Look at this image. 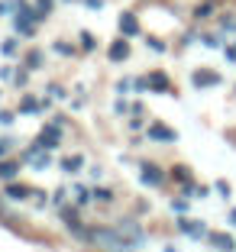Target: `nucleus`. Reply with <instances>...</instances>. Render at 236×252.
<instances>
[{"instance_id":"obj_5","label":"nucleus","mask_w":236,"mask_h":252,"mask_svg":"<svg viewBox=\"0 0 236 252\" xmlns=\"http://www.w3.org/2000/svg\"><path fill=\"white\" fill-rule=\"evenodd\" d=\"M198 88H214V84H220V74L217 71H194V78H191Z\"/></svg>"},{"instance_id":"obj_6","label":"nucleus","mask_w":236,"mask_h":252,"mask_svg":"<svg viewBox=\"0 0 236 252\" xmlns=\"http://www.w3.org/2000/svg\"><path fill=\"white\" fill-rule=\"evenodd\" d=\"M107 55H110V62H123L126 55H130V42H126V39H117V42L107 49Z\"/></svg>"},{"instance_id":"obj_4","label":"nucleus","mask_w":236,"mask_h":252,"mask_svg":"<svg viewBox=\"0 0 236 252\" xmlns=\"http://www.w3.org/2000/svg\"><path fill=\"white\" fill-rule=\"evenodd\" d=\"M55 142H59V126H49V129H42L36 139V149H55Z\"/></svg>"},{"instance_id":"obj_1","label":"nucleus","mask_w":236,"mask_h":252,"mask_svg":"<svg viewBox=\"0 0 236 252\" xmlns=\"http://www.w3.org/2000/svg\"><path fill=\"white\" fill-rule=\"evenodd\" d=\"M91 243H94L97 249H103V252H136V246L126 243L113 226H110V230H94V233H91Z\"/></svg>"},{"instance_id":"obj_11","label":"nucleus","mask_w":236,"mask_h":252,"mask_svg":"<svg viewBox=\"0 0 236 252\" xmlns=\"http://www.w3.org/2000/svg\"><path fill=\"white\" fill-rule=\"evenodd\" d=\"M178 226H181V233H188V236H204V226H201L198 220H181Z\"/></svg>"},{"instance_id":"obj_9","label":"nucleus","mask_w":236,"mask_h":252,"mask_svg":"<svg viewBox=\"0 0 236 252\" xmlns=\"http://www.w3.org/2000/svg\"><path fill=\"white\" fill-rule=\"evenodd\" d=\"M210 243H214L220 252H233V249H236L233 236H227V233H210Z\"/></svg>"},{"instance_id":"obj_19","label":"nucleus","mask_w":236,"mask_h":252,"mask_svg":"<svg viewBox=\"0 0 236 252\" xmlns=\"http://www.w3.org/2000/svg\"><path fill=\"white\" fill-rule=\"evenodd\" d=\"M3 152H7V142H0V156H3Z\"/></svg>"},{"instance_id":"obj_20","label":"nucleus","mask_w":236,"mask_h":252,"mask_svg":"<svg viewBox=\"0 0 236 252\" xmlns=\"http://www.w3.org/2000/svg\"><path fill=\"white\" fill-rule=\"evenodd\" d=\"M230 220H233V226H236V210H233V214H230Z\"/></svg>"},{"instance_id":"obj_8","label":"nucleus","mask_w":236,"mask_h":252,"mask_svg":"<svg viewBox=\"0 0 236 252\" xmlns=\"http://www.w3.org/2000/svg\"><path fill=\"white\" fill-rule=\"evenodd\" d=\"M120 32H123V36H136V32H139V23H136L133 13H123V16H120Z\"/></svg>"},{"instance_id":"obj_3","label":"nucleus","mask_w":236,"mask_h":252,"mask_svg":"<svg viewBox=\"0 0 236 252\" xmlns=\"http://www.w3.org/2000/svg\"><path fill=\"white\" fill-rule=\"evenodd\" d=\"M142 185H152V188H159L165 181V175H162V168H159V165H142Z\"/></svg>"},{"instance_id":"obj_14","label":"nucleus","mask_w":236,"mask_h":252,"mask_svg":"<svg viewBox=\"0 0 236 252\" xmlns=\"http://www.w3.org/2000/svg\"><path fill=\"white\" fill-rule=\"evenodd\" d=\"M49 10H52V0H39L36 16H39V20H45V16H49Z\"/></svg>"},{"instance_id":"obj_13","label":"nucleus","mask_w":236,"mask_h":252,"mask_svg":"<svg viewBox=\"0 0 236 252\" xmlns=\"http://www.w3.org/2000/svg\"><path fill=\"white\" fill-rule=\"evenodd\" d=\"M7 194H10L13 200H23L26 194H30V188H26V185H10V188H7Z\"/></svg>"},{"instance_id":"obj_2","label":"nucleus","mask_w":236,"mask_h":252,"mask_svg":"<svg viewBox=\"0 0 236 252\" xmlns=\"http://www.w3.org/2000/svg\"><path fill=\"white\" fill-rule=\"evenodd\" d=\"M113 230H117L126 243H133L136 249H142V243H146V233H142V226L136 220H117V226H113Z\"/></svg>"},{"instance_id":"obj_7","label":"nucleus","mask_w":236,"mask_h":252,"mask_svg":"<svg viewBox=\"0 0 236 252\" xmlns=\"http://www.w3.org/2000/svg\"><path fill=\"white\" fill-rule=\"evenodd\" d=\"M149 88H152V91H159V94H169V91H171V84H169V78H165L162 71H152V74H149Z\"/></svg>"},{"instance_id":"obj_18","label":"nucleus","mask_w":236,"mask_h":252,"mask_svg":"<svg viewBox=\"0 0 236 252\" xmlns=\"http://www.w3.org/2000/svg\"><path fill=\"white\" fill-rule=\"evenodd\" d=\"M81 39H84V49H94V36L91 32H81Z\"/></svg>"},{"instance_id":"obj_12","label":"nucleus","mask_w":236,"mask_h":252,"mask_svg":"<svg viewBox=\"0 0 236 252\" xmlns=\"http://www.w3.org/2000/svg\"><path fill=\"white\" fill-rule=\"evenodd\" d=\"M16 171H20V165H16V162H0V178H3V181H10Z\"/></svg>"},{"instance_id":"obj_10","label":"nucleus","mask_w":236,"mask_h":252,"mask_svg":"<svg viewBox=\"0 0 236 252\" xmlns=\"http://www.w3.org/2000/svg\"><path fill=\"white\" fill-rule=\"evenodd\" d=\"M149 136L152 139H165V142H175V129H165V126H149Z\"/></svg>"},{"instance_id":"obj_16","label":"nucleus","mask_w":236,"mask_h":252,"mask_svg":"<svg viewBox=\"0 0 236 252\" xmlns=\"http://www.w3.org/2000/svg\"><path fill=\"white\" fill-rule=\"evenodd\" d=\"M94 197L101 200V204H110V200H113V194L107 191V188H97V191H94Z\"/></svg>"},{"instance_id":"obj_17","label":"nucleus","mask_w":236,"mask_h":252,"mask_svg":"<svg viewBox=\"0 0 236 252\" xmlns=\"http://www.w3.org/2000/svg\"><path fill=\"white\" fill-rule=\"evenodd\" d=\"M171 178H178V181H188L191 175H188V168H185V165H178V168H171Z\"/></svg>"},{"instance_id":"obj_15","label":"nucleus","mask_w":236,"mask_h":252,"mask_svg":"<svg viewBox=\"0 0 236 252\" xmlns=\"http://www.w3.org/2000/svg\"><path fill=\"white\" fill-rule=\"evenodd\" d=\"M65 171H78L81 168V156H74V158H65V165H62Z\"/></svg>"}]
</instances>
